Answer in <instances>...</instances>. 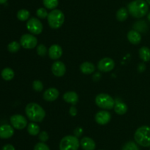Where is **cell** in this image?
<instances>
[{"instance_id": "1", "label": "cell", "mask_w": 150, "mask_h": 150, "mask_svg": "<svg viewBox=\"0 0 150 150\" xmlns=\"http://www.w3.org/2000/svg\"><path fill=\"white\" fill-rule=\"evenodd\" d=\"M127 10L133 18L141 19L147 14L149 6L144 0H134L128 4Z\"/></svg>"}, {"instance_id": "2", "label": "cell", "mask_w": 150, "mask_h": 150, "mask_svg": "<svg viewBox=\"0 0 150 150\" xmlns=\"http://www.w3.org/2000/svg\"><path fill=\"white\" fill-rule=\"evenodd\" d=\"M25 113L30 121L33 122H41L45 116V111L38 103L31 102L26 106Z\"/></svg>"}, {"instance_id": "3", "label": "cell", "mask_w": 150, "mask_h": 150, "mask_svg": "<svg viewBox=\"0 0 150 150\" xmlns=\"http://www.w3.org/2000/svg\"><path fill=\"white\" fill-rule=\"evenodd\" d=\"M134 139L139 145L143 147L150 146V126H142L136 129Z\"/></svg>"}, {"instance_id": "4", "label": "cell", "mask_w": 150, "mask_h": 150, "mask_svg": "<svg viewBox=\"0 0 150 150\" xmlns=\"http://www.w3.org/2000/svg\"><path fill=\"white\" fill-rule=\"evenodd\" d=\"M48 23L52 29H59L64 22V15L62 11L57 9L52 10L48 15Z\"/></svg>"}, {"instance_id": "5", "label": "cell", "mask_w": 150, "mask_h": 150, "mask_svg": "<svg viewBox=\"0 0 150 150\" xmlns=\"http://www.w3.org/2000/svg\"><path fill=\"white\" fill-rule=\"evenodd\" d=\"M80 141L75 135H67L62 138L59 143V150H78Z\"/></svg>"}, {"instance_id": "6", "label": "cell", "mask_w": 150, "mask_h": 150, "mask_svg": "<svg viewBox=\"0 0 150 150\" xmlns=\"http://www.w3.org/2000/svg\"><path fill=\"white\" fill-rule=\"evenodd\" d=\"M95 104L104 110H111L114 107L115 101L109 94L102 93L95 97Z\"/></svg>"}, {"instance_id": "7", "label": "cell", "mask_w": 150, "mask_h": 150, "mask_svg": "<svg viewBox=\"0 0 150 150\" xmlns=\"http://www.w3.org/2000/svg\"><path fill=\"white\" fill-rule=\"evenodd\" d=\"M26 28L33 35H39L42 32L43 25L37 18H31L26 22Z\"/></svg>"}, {"instance_id": "8", "label": "cell", "mask_w": 150, "mask_h": 150, "mask_svg": "<svg viewBox=\"0 0 150 150\" xmlns=\"http://www.w3.org/2000/svg\"><path fill=\"white\" fill-rule=\"evenodd\" d=\"M20 44L23 48L26 49H34L38 44V39L32 34H24L21 37Z\"/></svg>"}, {"instance_id": "9", "label": "cell", "mask_w": 150, "mask_h": 150, "mask_svg": "<svg viewBox=\"0 0 150 150\" xmlns=\"http://www.w3.org/2000/svg\"><path fill=\"white\" fill-rule=\"evenodd\" d=\"M10 123L13 128L23 129L27 126V119L20 114H15L10 117Z\"/></svg>"}, {"instance_id": "10", "label": "cell", "mask_w": 150, "mask_h": 150, "mask_svg": "<svg viewBox=\"0 0 150 150\" xmlns=\"http://www.w3.org/2000/svg\"><path fill=\"white\" fill-rule=\"evenodd\" d=\"M115 67V62L110 57H104L98 63V69L102 72H109Z\"/></svg>"}, {"instance_id": "11", "label": "cell", "mask_w": 150, "mask_h": 150, "mask_svg": "<svg viewBox=\"0 0 150 150\" xmlns=\"http://www.w3.org/2000/svg\"><path fill=\"white\" fill-rule=\"evenodd\" d=\"M95 121L100 125H105L111 121V115L107 110H100L95 115Z\"/></svg>"}, {"instance_id": "12", "label": "cell", "mask_w": 150, "mask_h": 150, "mask_svg": "<svg viewBox=\"0 0 150 150\" xmlns=\"http://www.w3.org/2000/svg\"><path fill=\"white\" fill-rule=\"evenodd\" d=\"M51 71L54 76L61 77L64 76L66 72V66L62 61L54 62L51 66Z\"/></svg>"}, {"instance_id": "13", "label": "cell", "mask_w": 150, "mask_h": 150, "mask_svg": "<svg viewBox=\"0 0 150 150\" xmlns=\"http://www.w3.org/2000/svg\"><path fill=\"white\" fill-rule=\"evenodd\" d=\"M48 56L52 60H58L62 55V48L58 44H53L48 49Z\"/></svg>"}, {"instance_id": "14", "label": "cell", "mask_w": 150, "mask_h": 150, "mask_svg": "<svg viewBox=\"0 0 150 150\" xmlns=\"http://www.w3.org/2000/svg\"><path fill=\"white\" fill-rule=\"evenodd\" d=\"M14 134L13 126L9 124H3L0 126V138L7 139L11 138Z\"/></svg>"}, {"instance_id": "15", "label": "cell", "mask_w": 150, "mask_h": 150, "mask_svg": "<svg viewBox=\"0 0 150 150\" xmlns=\"http://www.w3.org/2000/svg\"><path fill=\"white\" fill-rule=\"evenodd\" d=\"M59 95V92L58 89L56 88H50L43 93V99L45 101H54L58 98Z\"/></svg>"}, {"instance_id": "16", "label": "cell", "mask_w": 150, "mask_h": 150, "mask_svg": "<svg viewBox=\"0 0 150 150\" xmlns=\"http://www.w3.org/2000/svg\"><path fill=\"white\" fill-rule=\"evenodd\" d=\"M80 145L83 150H95L96 147L95 141L89 137H83L80 141Z\"/></svg>"}, {"instance_id": "17", "label": "cell", "mask_w": 150, "mask_h": 150, "mask_svg": "<svg viewBox=\"0 0 150 150\" xmlns=\"http://www.w3.org/2000/svg\"><path fill=\"white\" fill-rule=\"evenodd\" d=\"M127 37L128 41L132 44H134V45H137V44H140L141 41H142V35H141L140 32H137L134 29L129 31L127 32Z\"/></svg>"}, {"instance_id": "18", "label": "cell", "mask_w": 150, "mask_h": 150, "mask_svg": "<svg viewBox=\"0 0 150 150\" xmlns=\"http://www.w3.org/2000/svg\"><path fill=\"white\" fill-rule=\"evenodd\" d=\"M63 99L66 102L75 105L79 101V96L75 91H67L63 95Z\"/></svg>"}, {"instance_id": "19", "label": "cell", "mask_w": 150, "mask_h": 150, "mask_svg": "<svg viewBox=\"0 0 150 150\" xmlns=\"http://www.w3.org/2000/svg\"><path fill=\"white\" fill-rule=\"evenodd\" d=\"M80 70L84 74H92L95 71V67L90 62H84L80 66Z\"/></svg>"}, {"instance_id": "20", "label": "cell", "mask_w": 150, "mask_h": 150, "mask_svg": "<svg viewBox=\"0 0 150 150\" xmlns=\"http://www.w3.org/2000/svg\"><path fill=\"white\" fill-rule=\"evenodd\" d=\"M114 112L118 115H124L127 113V104L122 101H115V105H114Z\"/></svg>"}, {"instance_id": "21", "label": "cell", "mask_w": 150, "mask_h": 150, "mask_svg": "<svg viewBox=\"0 0 150 150\" xmlns=\"http://www.w3.org/2000/svg\"><path fill=\"white\" fill-rule=\"evenodd\" d=\"M133 29L139 32H146L148 30V25L144 21H139L133 24Z\"/></svg>"}, {"instance_id": "22", "label": "cell", "mask_w": 150, "mask_h": 150, "mask_svg": "<svg viewBox=\"0 0 150 150\" xmlns=\"http://www.w3.org/2000/svg\"><path fill=\"white\" fill-rule=\"evenodd\" d=\"M139 56L144 62L150 61V49L146 46H142L139 49Z\"/></svg>"}, {"instance_id": "23", "label": "cell", "mask_w": 150, "mask_h": 150, "mask_svg": "<svg viewBox=\"0 0 150 150\" xmlns=\"http://www.w3.org/2000/svg\"><path fill=\"white\" fill-rule=\"evenodd\" d=\"M128 10H127V8L121 7V8L117 10L116 17H117V19L119 21H125L127 19V17H128Z\"/></svg>"}, {"instance_id": "24", "label": "cell", "mask_w": 150, "mask_h": 150, "mask_svg": "<svg viewBox=\"0 0 150 150\" xmlns=\"http://www.w3.org/2000/svg\"><path fill=\"white\" fill-rule=\"evenodd\" d=\"M27 131L29 135L35 136V135H39V133L40 132V128L39 125L37 124L36 123L31 122L29 124V125H27Z\"/></svg>"}, {"instance_id": "25", "label": "cell", "mask_w": 150, "mask_h": 150, "mask_svg": "<svg viewBox=\"0 0 150 150\" xmlns=\"http://www.w3.org/2000/svg\"><path fill=\"white\" fill-rule=\"evenodd\" d=\"M1 77L4 79L5 81H10L11 79H13V78L14 77L15 73L13 71V70L10 68H5V69H3L1 71Z\"/></svg>"}, {"instance_id": "26", "label": "cell", "mask_w": 150, "mask_h": 150, "mask_svg": "<svg viewBox=\"0 0 150 150\" xmlns=\"http://www.w3.org/2000/svg\"><path fill=\"white\" fill-rule=\"evenodd\" d=\"M29 16H30V13L29 12V10H26V9L20 10L17 13L18 19L21 21H25L28 20Z\"/></svg>"}, {"instance_id": "27", "label": "cell", "mask_w": 150, "mask_h": 150, "mask_svg": "<svg viewBox=\"0 0 150 150\" xmlns=\"http://www.w3.org/2000/svg\"><path fill=\"white\" fill-rule=\"evenodd\" d=\"M43 4L47 9L49 10H54L58 6V0H42Z\"/></svg>"}, {"instance_id": "28", "label": "cell", "mask_w": 150, "mask_h": 150, "mask_svg": "<svg viewBox=\"0 0 150 150\" xmlns=\"http://www.w3.org/2000/svg\"><path fill=\"white\" fill-rule=\"evenodd\" d=\"M21 48V44L18 43L17 41H13V42L10 43L7 46V49L11 53H16L19 51Z\"/></svg>"}, {"instance_id": "29", "label": "cell", "mask_w": 150, "mask_h": 150, "mask_svg": "<svg viewBox=\"0 0 150 150\" xmlns=\"http://www.w3.org/2000/svg\"><path fill=\"white\" fill-rule=\"evenodd\" d=\"M122 150H140L137 144L133 141H128L125 143L122 148Z\"/></svg>"}, {"instance_id": "30", "label": "cell", "mask_w": 150, "mask_h": 150, "mask_svg": "<svg viewBox=\"0 0 150 150\" xmlns=\"http://www.w3.org/2000/svg\"><path fill=\"white\" fill-rule=\"evenodd\" d=\"M48 50H47L46 46L44 44H40L37 47V53L40 57H45L46 55Z\"/></svg>"}, {"instance_id": "31", "label": "cell", "mask_w": 150, "mask_h": 150, "mask_svg": "<svg viewBox=\"0 0 150 150\" xmlns=\"http://www.w3.org/2000/svg\"><path fill=\"white\" fill-rule=\"evenodd\" d=\"M32 88L37 92H40L43 89V84L40 80H35L32 82Z\"/></svg>"}, {"instance_id": "32", "label": "cell", "mask_w": 150, "mask_h": 150, "mask_svg": "<svg viewBox=\"0 0 150 150\" xmlns=\"http://www.w3.org/2000/svg\"><path fill=\"white\" fill-rule=\"evenodd\" d=\"M36 14L38 18L40 19H45L48 17V12H47L46 9L43 8V7H40V8L38 9L36 12Z\"/></svg>"}, {"instance_id": "33", "label": "cell", "mask_w": 150, "mask_h": 150, "mask_svg": "<svg viewBox=\"0 0 150 150\" xmlns=\"http://www.w3.org/2000/svg\"><path fill=\"white\" fill-rule=\"evenodd\" d=\"M34 150H51L48 146L43 142L38 143L34 147Z\"/></svg>"}, {"instance_id": "34", "label": "cell", "mask_w": 150, "mask_h": 150, "mask_svg": "<svg viewBox=\"0 0 150 150\" xmlns=\"http://www.w3.org/2000/svg\"><path fill=\"white\" fill-rule=\"evenodd\" d=\"M38 138H39V140L41 142L45 143L48 141V138H49V136H48V132H45V131H42L38 135Z\"/></svg>"}, {"instance_id": "35", "label": "cell", "mask_w": 150, "mask_h": 150, "mask_svg": "<svg viewBox=\"0 0 150 150\" xmlns=\"http://www.w3.org/2000/svg\"><path fill=\"white\" fill-rule=\"evenodd\" d=\"M82 133H83V129H82V128H81V127H77L74 130L75 136H76L77 138L78 137L81 136V135H82Z\"/></svg>"}, {"instance_id": "36", "label": "cell", "mask_w": 150, "mask_h": 150, "mask_svg": "<svg viewBox=\"0 0 150 150\" xmlns=\"http://www.w3.org/2000/svg\"><path fill=\"white\" fill-rule=\"evenodd\" d=\"M145 69H146V65L144 63H141L138 66V71H139V72L144 71Z\"/></svg>"}, {"instance_id": "37", "label": "cell", "mask_w": 150, "mask_h": 150, "mask_svg": "<svg viewBox=\"0 0 150 150\" xmlns=\"http://www.w3.org/2000/svg\"><path fill=\"white\" fill-rule=\"evenodd\" d=\"M2 150H16V149L11 144H6L2 147Z\"/></svg>"}, {"instance_id": "38", "label": "cell", "mask_w": 150, "mask_h": 150, "mask_svg": "<svg viewBox=\"0 0 150 150\" xmlns=\"http://www.w3.org/2000/svg\"><path fill=\"white\" fill-rule=\"evenodd\" d=\"M70 114L72 116H75L77 114V110H76V107H74V105H73L70 108Z\"/></svg>"}, {"instance_id": "39", "label": "cell", "mask_w": 150, "mask_h": 150, "mask_svg": "<svg viewBox=\"0 0 150 150\" xmlns=\"http://www.w3.org/2000/svg\"><path fill=\"white\" fill-rule=\"evenodd\" d=\"M100 77H101V74H100V73H96L93 76V79L95 81V82H97V81H98L100 79Z\"/></svg>"}, {"instance_id": "40", "label": "cell", "mask_w": 150, "mask_h": 150, "mask_svg": "<svg viewBox=\"0 0 150 150\" xmlns=\"http://www.w3.org/2000/svg\"><path fill=\"white\" fill-rule=\"evenodd\" d=\"M7 0H0V4H4V3L7 2Z\"/></svg>"}, {"instance_id": "41", "label": "cell", "mask_w": 150, "mask_h": 150, "mask_svg": "<svg viewBox=\"0 0 150 150\" xmlns=\"http://www.w3.org/2000/svg\"><path fill=\"white\" fill-rule=\"evenodd\" d=\"M147 19L149 20V21H150V13L147 15Z\"/></svg>"}, {"instance_id": "42", "label": "cell", "mask_w": 150, "mask_h": 150, "mask_svg": "<svg viewBox=\"0 0 150 150\" xmlns=\"http://www.w3.org/2000/svg\"><path fill=\"white\" fill-rule=\"evenodd\" d=\"M146 1L147 2L148 4H150V0H146Z\"/></svg>"}]
</instances>
